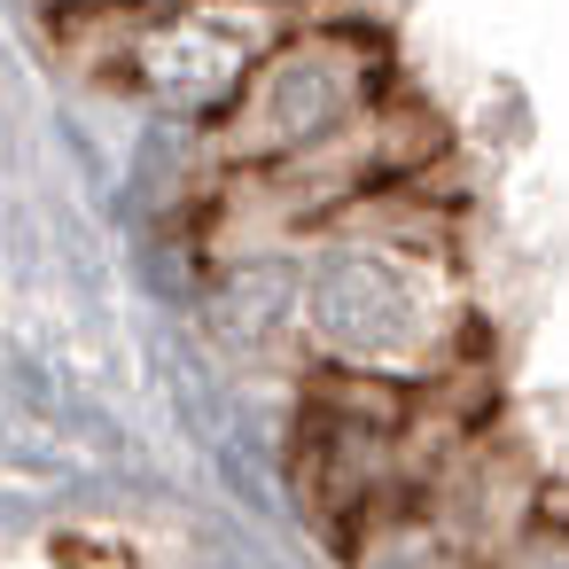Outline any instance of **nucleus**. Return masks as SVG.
<instances>
[{
  "mask_svg": "<svg viewBox=\"0 0 569 569\" xmlns=\"http://www.w3.org/2000/svg\"><path fill=\"white\" fill-rule=\"evenodd\" d=\"M102 17H110L102 79L196 126L219 118L242 94V79L266 63V48L297 24L289 0H157V9H102Z\"/></svg>",
  "mask_w": 569,
  "mask_h": 569,
  "instance_id": "7ed1b4c3",
  "label": "nucleus"
},
{
  "mask_svg": "<svg viewBox=\"0 0 569 569\" xmlns=\"http://www.w3.org/2000/svg\"><path fill=\"white\" fill-rule=\"evenodd\" d=\"M382 94H390V48L375 24H343V17L289 24L266 48V63L242 79V94L219 118H203V157L219 172H234V164H273L297 149H320V141L351 133Z\"/></svg>",
  "mask_w": 569,
  "mask_h": 569,
  "instance_id": "f03ea898",
  "label": "nucleus"
},
{
  "mask_svg": "<svg viewBox=\"0 0 569 569\" xmlns=\"http://www.w3.org/2000/svg\"><path fill=\"white\" fill-rule=\"evenodd\" d=\"M382 203L390 188L312 234L297 266V351L312 367L437 382L468 343V289L452 250Z\"/></svg>",
  "mask_w": 569,
  "mask_h": 569,
  "instance_id": "f257e3e1",
  "label": "nucleus"
}]
</instances>
